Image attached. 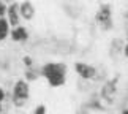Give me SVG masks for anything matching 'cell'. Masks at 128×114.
I'll return each mask as SVG.
<instances>
[{"mask_svg": "<svg viewBox=\"0 0 128 114\" xmlns=\"http://www.w3.org/2000/svg\"><path fill=\"white\" fill-rule=\"evenodd\" d=\"M122 51H124V56H125V57H128V41L124 44V49H122Z\"/></svg>", "mask_w": 128, "mask_h": 114, "instance_id": "obj_14", "label": "cell"}, {"mask_svg": "<svg viewBox=\"0 0 128 114\" xmlns=\"http://www.w3.org/2000/svg\"><path fill=\"white\" fill-rule=\"evenodd\" d=\"M74 71L86 81H96L98 79V70L95 67L88 65L86 62H76L74 63Z\"/></svg>", "mask_w": 128, "mask_h": 114, "instance_id": "obj_5", "label": "cell"}, {"mask_svg": "<svg viewBox=\"0 0 128 114\" xmlns=\"http://www.w3.org/2000/svg\"><path fill=\"white\" fill-rule=\"evenodd\" d=\"M30 98V84L26 79H18L11 87V93H10V100L11 105L16 108H22Z\"/></svg>", "mask_w": 128, "mask_h": 114, "instance_id": "obj_2", "label": "cell"}, {"mask_svg": "<svg viewBox=\"0 0 128 114\" xmlns=\"http://www.w3.org/2000/svg\"><path fill=\"white\" fill-rule=\"evenodd\" d=\"M10 38H11L14 43H26L28 40V30L24 26L13 27L11 32H10Z\"/></svg>", "mask_w": 128, "mask_h": 114, "instance_id": "obj_8", "label": "cell"}, {"mask_svg": "<svg viewBox=\"0 0 128 114\" xmlns=\"http://www.w3.org/2000/svg\"><path fill=\"white\" fill-rule=\"evenodd\" d=\"M95 21L103 30H111L112 29V11H111V7L108 3L101 5L98 8V11L95 14Z\"/></svg>", "mask_w": 128, "mask_h": 114, "instance_id": "obj_3", "label": "cell"}, {"mask_svg": "<svg viewBox=\"0 0 128 114\" xmlns=\"http://www.w3.org/2000/svg\"><path fill=\"white\" fill-rule=\"evenodd\" d=\"M19 14L24 21H32L35 18V7L30 0H24V2L19 3Z\"/></svg>", "mask_w": 128, "mask_h": 114, "instance_id": "obj_7", "label": "cell"}, {"mask_svg": "<svg viewBox=\"0 0 128 114\" xmlns=\"http://www.w3.org/2000/svg\"><path fill=\"white\" fill-rule=\"evenodd\" d=\"M40 75V70L35 67H32V68H26V81H33V79H36V76Z\"/></svg>", "mask_w": 128, "mask_h": 114, "instance_id": "obj_9", "label": "cell"}, {"mask_svg": "<svg viewBox=\"0 0 128 114\" xmlns=\"http://www.w3.org/2000/svg\"><path fill=\"white\" fill-rule=\"evenodd\" d=\"M22 63L26 65V68H32L33 67V59L30 56H24L22 57Z\"/></svg>", "mask_w": 128, "mask_h": 114, "instance_id": "obj_11", "label": "cell"}, {"mask_svg": "<svg viewBox=\"0 0 128 114\" xmlns=\"http://www.w3.org/2000/svg\"><path fill=\"white\" fill-rule=\"evenodd\" d=\"M10 95H8V92H6V89L5 87H2L0 86V105H3L5 101H6V98H8Z\"/></svg>", "mask_w": 128, "mask_h": 114, "instance_id": "obj_10", "label": "cell"}, {"mask_svg": "<svg viewBox=\"0 0 128 114\" xmlns=\"http://www.w3.org/2000/svg\"><path fill=\"white\" fill-rule=\"evenodd\" d=\"M6 10H8V5L5 2H0V18H6Z\"/></svg>", "mask_w": 128, "mask_h": 114, "instance_id": "obj_12", "label": "cell"}, {"mask_svg": "<svg viewBox=\"0 0 128 114\" xmlns=\"http://www.w3.org/2000/svg\"><path fill=\"white\" fill-rule=\"evenodd\" d=\"M40 75L51 87H62L66 82V65L62 62H48L40 68Z\"/></svg>", "mask_w": 128, "mask_h": 114, "instance_id": "obj_1", "label": "cell"}, {"mask_svg": "<svg viewBox=\"0 0 128 114\" xmlns=\"http://www.w3.org/2000/svg\"><path fill=\"white\" fill-rule=\"evenodd\" d=\"M6 19L10 22V26L13 27H18L21 26V14H19V3L14 0L13 3L8 5V10H6Z\"/></svg>", "mask_w": 128, "mask_h": 114, "instance_id": "obj_6", "label": "cell"}, {"mask_svg": "<svg viewBox=\"0 0 128 114\" xmlns=\"http://www.w3.org/2000/svg\"><path fill=\"white\" fill-rule=\"evenodd\" d=\"M117 84H119V78H114V79H109L104 86H103L101 92H100V98L103 101H106L108 105L114 103L116 100V93H117Z\"/></svg>", "mask_w": 128, "mask_h": 114, "instance_id": "obj_4", "label": "cell"}, {"mask_svg": "<svg viewBox=\"0 0 128 114\" xmlns=\"http://www.w3.org/2000/svg\"><path fill=\"white\" fill-rule=\"evenodd\" d=\"M78 114H87V112L86 111H81V112H78Z\"/></svg>", "mask_w": 128, "mask_h": 114, "instance_id": "obj_17", "label": "cell"}, {"mask_svg": "<svg viewBox=\"0 0 128 114\" xmlns=\"http://www.w3.org/2000/svg\"><path fill=\"white\" fill-rule=\"evenodd\" d=\"M33 114H46V106H44V105H38V106H35Z\"/></svg>", "mask_w": 128, "mask_h": 114, "instance_id": "obj_13", "label": "cell"}, {"mask_svg": "<svg viewBox=\"0 0 128 114\" xmlns=\"http://www.w3.org/2000/svg\"><path fill=\"white\" fill-rule=\"evenodd\" d=\"M120 114H128V108H124V109H122V112Z\"/></svg>", "mask_w": 128, "mask_h": 114, "instance_id": "obj_16", "label": "cell"}, {"mask_svg": "<svg viewBox=\"0 0 128 114\" xmlns=\"http://www.w3.org/2000/svg\"><path fill=\"white\" fill-rule=\"evenodd\" d=\"M0 2H5V3H6V5H10V3H13L14 0H0Z\"/></svg>", "mask_w": 128, "mask_h": 114, "instance_id": "obj_15", "label": "cell"}]
</instances>
